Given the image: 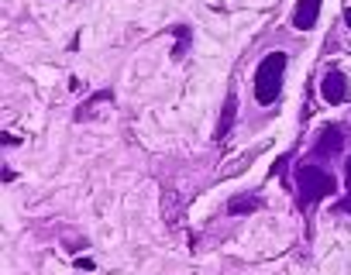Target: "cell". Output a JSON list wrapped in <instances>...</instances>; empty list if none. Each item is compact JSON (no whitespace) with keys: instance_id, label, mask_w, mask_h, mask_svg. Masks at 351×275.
<instances>
[{"instance_id":"cell-1","label":"cell","mask_w":351,"mask_h":275,"mask_svg":"<svg viewBox=\"0 0 351 275\" xmlns=\"http://www.w3.org/2000/svg\"><path fill=\"white\" fill-rule=\"evenodd\" d=\"M296 186H300V203H306V207H313L324 196L337 193L334 176L320 166H296Z\"/></svg>"},{"instance_id":"cell-2","label":"cell","mask_w":351,"mask_h":275,"mask_svg":"<svg viewBox=\"0 0 351 275\" xmlns=\"http://www.w3.org/2000/svg\"><path fill=\"white\" fill-rule=\"evenodd\" d=\"M282 73H286V55L272 52L262 59V66L255 69V100L258 103H276L279 90H282Z\"/></svg>"},{"instance_id":"cell-3","label":"cell","mask_w":351,"mask_h":275,"mask_svg":"<svg viewBox=\"0 0 351 275\" xmlns=\"http://www.w3.org/2000/svg\"><path fill=\"white\" fill-rule=\"evenodd\" d=\"M320 96H324L327 103H344V100L351 96L348 79H344L337 69H327V73H324V79H320Z\"/></svg>"},{"instance_id":"cell-4","label":"cell","mask_w":351,"mask_h":275,"mask_svg":"<svg viewBox=\"0 0 351 275\" xmlns=\"http://www.w3.org/2000/svg\"><path fill=\"white\" fill-rule=\"evenodd\" d=\"M317 18H320V0H300L296 11H293V28L306 31V28L317 25Z\"/></svg>"},{"instance_id":"cell-5","label":"cell","mask_w":351,"mask_h":275,"mask_svg":"<svg viewBox=\"0 0 351 275\" xmlns=\"http://www.w3.org/2000/svg\"><path fill=\"white\" fill-rule=\"evenodd\" d=\"M341 145H344V138H341V127H337V124H330V127H324V131H320V142H317V155H337V152H341Z\"/></svg>"},{"instance_id":"cell-6","label":"cell","mask_w":351,"mask_h":275,"mask_svg":"<svg viewBox=\"0 0 351 275\" xmlns=\"http://www.w3.org/2000/svg\"><path fill=\"white\" fill-rule=\"evenodd\" d=\"M234 114H238V96L228 93L224 114H221V124H217V142H224V138H228V131H231V124H234Z\"/></svg>"},{"instance_id":"cell-7","label":"cell","mask_w":351,"mask_h":275,"mask_svg":"<svg viewBox=\"0 0 351 275\" xmlns=\"http://www.w3.org/2000/svg\"><path fill=\"white\" fill-rule=\"evenodd\" d=\"M262 203H258V196H234L231 203H228V213H252V210H258Z\"/></svg>"},{"instance_id":"cell-8","label":"cell","mask_w":351,"mask_h":275,"mask_svg":"<svg viewBox=\"0 0 351 275\" xmlns=\"http://www.w3.org/2000/svg\"><path fill=\"white\" fill-rule=\"evenodd\" d=\"M176 38H180V45L172 49V59H183V52H186V45H190V31L180 25V28H176Z\"/></svg>"},{"instance_id":"cell-9","label":"cell","mask_w":351,"mask_h":275,"mask_svg":"<svg viewBox=\"0 0 351 275\" xmlns=\"http://www.w3.org/2000/svg\"><path fill=\"white\" fill-rule=\"evenodd\" d=\"M344 179H348V193H351V155H348V166H344ZM341 207H344V210H351V196H348Z\"/></svg>"},{"instance_id":"cell-10","label":"cell","mask_w":351,"mask_h":275,"mask_svg":"<svg viewBox=\"0 0 351 275\" xmlns=\"http://www.w3.org/2000/svg\"><path fill=\"white\" fill-rule=\"evenodd\" d=\"M344 21H348V28H351V8H348V11H344Z\"/></svg>"}]
</instances>
